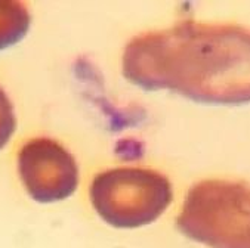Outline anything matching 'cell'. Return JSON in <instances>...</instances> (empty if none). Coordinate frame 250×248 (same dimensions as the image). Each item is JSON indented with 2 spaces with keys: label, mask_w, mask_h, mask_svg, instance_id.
Instances as JSON below:
<instances>
[{
  "label": "cell",
  "mask_w": 250,
  "mask_h": 248,
  "mask_svg": "<svg viewBox=\"0 0 250 248\" xmlns=\"http://www.w3.org/2000/svg\"><path fill=\"white\" fill-rule=\"evenodd\" d=\"M122 68L146 90L167 89L208 104L250 102V28L185 19L133 37Z\"/></svg>",
  "instance_id": "6da1fadb"
},
{
  "label": "cell",
  "mask_w": 250,
  "mask_h": 248,
  "mask_svg": "<svg viewBox=\"0 0 250 248\" xmlns=\"http://www.w3.org/2000/svg\"><path fill=\"white\" fill-rule=\"evenodd\" d=\"M178 229L210 248H250V185L208 179L187 193Z\"/></svg>",
  "instance_id": "7a4b0ae2"
},
{
  "label": "cell",
  "mask_w": 250,
  "mask_h": 248,
  "mask_svg": "<svg viewBox=\"0 0 250 248\" xmlns=\"http://www.w3.org/2000/svg\"><path fill=\"white\" fill-rule=\"evenodd\" d=\"M172 198L169 179L153 169H110L96 174L90 185L93 209L114 228L133 229L153 223Z\"/></svg>",
  "instance_id": "3957f363"
},
{
  "label": "cell",
  "mask_w": 250,
  "mask_h": 248,
  "mask_svg": "<svg viewBox=\"0 0 250 248\" xmlns=\"http://www.w3.org/2000/svg\"><path fill=\"white\" fill-rule=\"evenodd\" d=\"M18 172L33 200L55 203L71 196L79 186L74 157L54 139L34 137L18 154Z\"/></svg>",
  "instance_id": "277c9868"
},
{
  "label": "cell",
  "mask_w": 250,
  "mask_h": 248,
  "mask_svg": "<svg viewBox=\"0 0 250 248\" xmlns=\"http://www.w3.org/2000/svg\"><path fill=\"white\" fill-rule=\"evenodd\" d=\"M30 22L31 17L24 3L0 2V51L22 40Z\"/></svg>",
  "instance_id": "5b68a950"
},
{
  "label": "cell",
  "mask_w": 250,
  "mask_h": 248,
  "mask_svg": "<svg viewBox=\"0 0 250 248\" xmlns=\"http://www.w3.org/2000/svg\"><path fill=\"white\" fill-rule=\"evenodd\" d=\"M17 127V118L12 102L5 90L0 87V150L9 142Z\"/></svg>",
  "instance_id": "8992f818"
}]
</instances>
